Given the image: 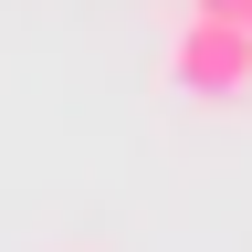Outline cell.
I'll list each match as a JSON object with an SVG mask.
<instances>
[{
    "label": "cell",
    "mask_w": 252,
    "mask_h": 252,
    "mask_svg": "<svg viewBox=\"0 0 252 252\" xmlns=\"http://www.w3.org/2000/svg\"><path fill=\"white\" fill-rule=\"evenodd\" d=\"M168 84L189 94V105H242L252 94V32L220 21V11H189L168 32Z\"/></svg>",
    "instance_id": "1"
},
{
    "label": "cell",
    "mask_w": 252,
    "mask_h": 252,
    "mask_svg": "<svg viewBox=\"0 0 252 252\" xmlns=\"http://www.w3.org/2000/svg\"><path fill=\"white\" fill-rule=\"evenodd\" d=\"M74 252H94V242H74Z\"/></svg>",
    "instance_id": "3"
},
{
    "label": "cell",
    "mask_w": 252,
    "mask_h": 252,
    "mask_svg": "<svg viewBox=\"0 0 252 252\" xmlns=\"http://www.w3.org/2000/svg\"><path fill=\"white\" fill-rule=\"evenodd\" d=\"M189 11H220V21H242V32H252V0H189Z\"/></svg>",
    "instance_id": "2"
}]
</instances>
